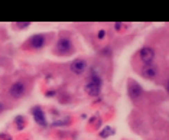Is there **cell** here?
I'll return each mask as SVG.
<instances>
[{
	"mask_svg": "<svg viewBox=\"0 0 169 140\" xmlns=\"http://www.w3.org/2000/svg\"><path fill=\"white\" fill-rule=\"evenodd\" d=\"M100 88H101V80H100V77L93 74V75H91V80L88 81L87 87H85V90H87V92L90 95H98Z\"/></svg>",
	"mask_w": 169,
	"mask_h": 140,
	"instance_id": "1",
	"label": "cell"
},
{
	"mask_svg": "<svg viewBox=\"0 0 169 140\" xmlns=\"http://www.w3.org/2000/svg\"><path fill=\"white\" fill-rule=\"evenodd\" d=\"M25 91H26V87H25V84L23 82H15L13 85L10 87V90H9V92H10V95L13 98H20L25 94Z\"/></svg>",
	"mask_w": 169,
	"mask_h": 140,
	"instance_id": "2",
	"label": "cell"
},
{
	"mask_svg": "<svg viewBox=\"0 0 169 140\" xmlns=\"http://www.w3.org/2000/svg\"><path fill=\"white\" fill-rule=\"evenodd\" d=\"M56 49L59 51L61 54H70L72 49V43L68 38H61L58 41V45H56Z\"/></svg>",
	"mask_w": 169,
	"mask_h": 140,
	"instance_id": "3",
	"label": "cell"
},
{
	"mask_svg": "<svg viewBox=\"0 0 169 140\" xmlns=\"http://www.w3.org/2000/svg\"><path fill=\"white\" fill-rule=\"evenodd\" d=\"M139 55H140V59L146 65H150L152 61L155 59V51H153L152 48H143Z\"/></svg>",
	"mask_w": 169,
	"mask_h": 140,
	"instance_id": "4",
	"label": "cell"
},
{
	"mask_svg": "<svg viewBox=\"0 0 169 140\" xmlns=\"http://www.w3.org/2000/svg\"><path fill=\"white\" fill-rule=\"evenodd\" d=\"M70 68H71V71L74 74H82L84 70H85V62L82 59H75V61H72Z\"/></svg>",
	"mask_w": 169,
	"mask_h": 140,
	"instance_id": "5",
	"label": "cell"
},
{
	"mask_svg": "<svg viewBox=\"0 0 169 140\" xmlns=\"http://www.w3.org/2000/svg\"><path fill=\"white\" fill-rule=\"evenodd\" d=\"M45 45V38L44 35H33L32 38H31V46L35 49H39L42 48Z\"/></svg>",
	"mask_w": 169,
	"mask_h": 140,
	"instance_id": "6",
	"label": "cell"
},
{
	"mask_svg": "<svg viewBox=\"0 0 169 140\" xmlns=\"http://www.w3.org/2000/svg\"><path fill=\"white\" fill-rule=\"evenodd\" d=\"M142 74H143V77H146V78H153V77L158 74V70H156L152 64H150V65H145V66H143V70H142Z\"/></svg>",
	"mask_w": 169,
	"mask_h": 140,
	"instance_id": "7",
	"label": "cell"
},
{
	"mask_svg": "<svg viewBox=\"0 0 169 140\" xmlns=\"http://www.w3.org/2000/svg\"><path fill=\"white\" fill-rule=\"evenodd\" d=\"M33 116H35V120H36V123H39V124H42V126H45L46 124V121H45V116H44V113H42V110L39 107H35L33 108Z\"/></svg>",
	"mask_w": 169,
	"mask_h": 140,
	"instance_id": "8",
	"label": "cell"
},
{
	"mask_svg": "<svg viewBox=\"0 0 169 140\" xmlns=\"http://www.w3.org/2000/svg\"><path fill=\"white\" fill-rule=\"evenodd\" d=\"M130 94H131V97H140V95H142L143 94V90L142 88H140V85H139V84H136V82H135V84H131L130 85Z\"/></svg>",
	"mask_w": 169,
	"mask_h": 140,
	"instance_id": "9",
	"label": "cell"
},
{
	"mask_svg": "<svg viewBox=\"0 0 169 140\" xmlns=\"http://www.w3.org/2000/svg\"><path fill=\"white\" fill-rule=\"evenodd\" d=\"M16 123H17V127L22 129L23 127V117H16Z\"/></svg>",
	"mask_w": 169,
	"mask_h": 140,
	"instance_id": "10",
	"label": "cell"
},
{
	"mask_svg": "<svg viewBox=\"0 0 169 140\" xmlns=\"http://www.w3.org/2000/svg\"><path fill=\"white\" fill-rule=\"evenodd\" d=\"M104 130H106V131H103V133H101V137H106V136H109L110 133H113L110 129H104Z\"/></svg>",
	"mask_w": 169,
	"mask_h": 140,
	"instance_id": "11",
	"label": "cell"
},
{
	"mask_svg": "<svg viewBox=\"0 0 169 140\" xmlns=\"http://www.w3.org/2000/svg\"><path fill=\"white\" fill-rule=\"evenodd\" d=\"M16 26H19V27H26V26H29V23H16Z\"/></svg>",
	"mask_w": 169,
	"mask_h": 140,
	"instance_id": "12",
	"label": "cell"
},
{
	"mask_svg": "<svg viewBox=\"0 0 169 140\" xmlns=\"http://www.w3.org/2000/svg\"><path fill=\"white\" fill-rule=\"evenodd\" d=\"M104 35H106V33H104V31H100V32H98V38H103Z\"/></svg>",
	"mask_w": 169,
	"mask_h": 140,
	"instance_id": "13",
	"label": "cell"
},
{
	"mask_svg": "<svg viewBox=\"0 0 169 140\" xmlns=\"http://www.w3.org/2000/svg\"><path fill=\"white\" fill-rule=\"evenodd\" d=\"M121 27V23H116V29H120Z\"/></svg>",
	"mask_w": 169,
	"mask_h": 140,
	"instance_id": "14",
	"label": "cell"
},
{
	"mask_svg": "<svg viewBox=\"0 0 169 140\" xmlns=\"http://www.w3.org/2000/svg\"><path fill=\"white\" fill-rule=\"evenodd\" d=\"M168 91H169V82H168Z\"/></svg>",
	"mask_w": 169,
	"mask_h": 140,
	"instance_id": "15",
	"label": "cell"
},
{
	"mask_svg": "<svg viewBox=\"0 0 169 140\" xmlns=\"http://www.w3.org/2000/svg\"><path fill=\"white\" fill-rule=\"evenodd\" d=\"M0 108H2V104H0Z\"/></svg>",
	"mask_w": 169,
	"mask_h": 140,
	"instance_id": "16",
	"label": "cell"
}]
</instances>
